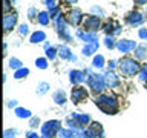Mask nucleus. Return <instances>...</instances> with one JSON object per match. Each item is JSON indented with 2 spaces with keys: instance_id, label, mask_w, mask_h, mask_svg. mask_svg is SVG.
<instances>
[{
  "instance_id": "39",
  "label": "nucleus",
  "mask_w": 147,
  "mask_h": 138,
  "mask_svg": "<svg viewBox=\"0 0 147 138\" xmlns=\"http://www.w3.org/2000/svg\"><path fill=\"white\" fill-rule=\"evenodd\" d=\"M8 106H9V108H14V106H17V101H16V100H11V101L8 103Z\"/></svg>"
},
{
  "instance_id": "6",
  "label": "nucleus",
  "mask_w": 147,
  "mask_h": 138,
  "mask_svg": "<svg viewBox=\"0 0 147 138\" xmlns=\"http://www.w3.org/2000/svg\"><path fill=\"white\" fill-rule=\"evenodd\" d=\"M86 135L89 138H101L103 137V127L100 123H92L89 129L86 131Z\"/></svg>"
},
{
  "instance_id": "27",
  "label": "nucleus",
  "mask_w": 147,
  "mask_h": 138,
  "mask_svg": "<svg viewBox=\"0 0 147 138\" xmlns=\"http://www.w3.org/2000/svg\"><path fill=\"white\" fill-rule=\"evenodd\" d=\"M9 68L11 69H20L22 68V62L18 58H11L9 60Z\"/></svg>"
},
{
  "instance_id": "40",
  "label": "nucleus",
  "mask_w": 147,
  "mask_h": 138,
  "mask_svg": "<svg viewBox=\"0 0 147 138\" xmlns=\"http://www.w3.org/2000/svg\"><path fill=\"white\" fill-rule=\"evenodd\" d=\"M35 124H38V118H32V121H31V126H35Z\"/></svg>"
},
{
  "instance_id": "13",
  "label": "nucleus",
  "mask_w": 147,
  "mask_h": 138,
  "mask_svg": "<svg viewBox=\"0 0 147 138\" xmlns=\"http://www.w3.org/2000/svg\"><path fill=\"white\" fill-rule=\"evenodd\" d=\"M86 80V72L83 71H71V83L77 85V83H83Z\"/></svg>"
},
{
  "instance_id": "41",
  "label": "nucleus",
  "mask_w": 147,
  "mask_h": 138,
  "mask_svg": "<svg viewBox=\"0 0 147 138\" xmlns=\"http://www.w3.org/2000/svg\"><path fill=\"white\" fill-rule=\"evenodd\" d=\"M135 2H136L138 5H144V3H147V0H135Z\"/></svg>"
},
{
  "instance_id": "12",
  "label": "nucleus",
  "mask_w": 147,
  "mask_h": 138,
  "mask_svg": "<svg viewBox=\"0 0 147 138\" xmlns=\"http://www.w3.org/2000/svg\"><path fill=\"white\" fill-rule=\"evenodd\" d=\"M77 37L81 40L87 41V43H94V41H98V39H96V34L95 32H83V31H77Z\"/></svg>"
},
{
  "instance_id": "4",
  "label": "nucleus",
  "mask_w": 147,
  "mask_h": 138,
  "mask_svg": "<svg viewBox=\"0 0 147 138\" xmlns=\"http://www.w3.org/2000/svg\"><path fill=\"white\" fill-rule=\"evenodd\" d=\"M87 83H89V87L92 91L95 92V94H98L104 89L106 86V80L103 75H98V74H92V75L87 78Z\"/></svg>"
},
{
  "instance_id": "21",
  "label": "nucleus",
  "mask_w": 147,
  "mask_h": 138,
  "mask_svg": "<svg viewBox=\"0 0 147 138\" xmlns=\"http://www.w3.org/2000/svg\"><path fill=\"white\" fill-rule=\"evenodd\" d=\"M16 115L18 118H29L31 117V112L28 109H23V108H17L16 109Z\"/></svg>"
},
{
  "instance_id": "16",
  "label": "nucleus",
  "mask_w": 147,
  "mask_h": 138,
  "mask_svg": "<svg viewBox=\"0 0 147 138\" xmlns=\"http://www.w3.org/2000/svg\"><path fill=\"white\" fill-rule=\"evenodd\" d=\"M142 20H144V17H142L140 12H132L130 16L127 17V22L130 23V25H138V23H141Z\"/></svg>"
},
{
  "instance_id": "24",
  "label": "nucleus",
  "mask_w": 147,
  "mask_h": 138,
  "mask_svg": "<svg viewBox=\"0 0 147 138\" xmlns=\"http://www.w3.org/2000/svg\"><path fill=\"white\" fill-rule=\"evenodd\" d=\"M146 51H147V48H146V46H136V57L138 58H146L147 57V52H146Z\"/></svg>"
},
{
  "instance_id": "38",
  "label": "nucleus",
  "mask_w": 147,
  "mask_h": 138,
  "mask_svg": "<svg viewBox=\"0 0 147 138\" xmlns=\"http://www.w3.org/2000/svg\"><path fill=\"white\" fill-rule=\"evenodd\" d=\"M28 138H40V137L37 135L35 132H29V133H28Z\"/></svg>"
},
{
  "instance_id": "26",
  "label": "nucleus",
  "mask_w": 147,
  "mask_h": 138,
  "mask_svg": "<svg viewBox=\"0 0 147 138\" xmlns=\"http://www.w3.org/2000/svg\"><path fill=\"white\" fill-rule=\"evenodd\" d=\"M94 66H95V68H103V66H104V57H103V55H95V58H94Z\"/></svg>"
},
{
  "instance_id": "7",
  "label": "nucleus",
  "mask_w": 147,
  "mask_h": 138,
  "mask_svg": "<svg viewBox=\"0 0 147 138\" xmlns=\"http://www.w3.org/2000/svg\"><path fill=\"white\" fill-rule=\"evenodd\" d=\"M100 25H101L100 18L95 17V16H89V17L84 20V29H86V31H90V32L96 31V29L100 28Z\"/></svg>"
},
{
  "instance_id": "42",
  "label": "nucleus",
  "mask_w": 147,
  "mask_h": 138,
  "mask_svg": "<svg viewBox=\"0 0 147 138\" xmlns=\"http://www.w3.org/2000/svg\"><path fill=\"white\" fill-rule=\"evenodd\" d=\"M67 3H71V5H74V3H77V0H66Z\"/></svg>"
},
{
  "instance_id": "9",
  "label": "nucleus",
  "mask_w": 147,
  "mask_h": 138,
  "mask_svg": "<svg viewBox=\"0 0 147 138\" xmlns=\"http://www.w3.org/2000/svg\"><path fill=\"white\" fill-rule=\"evenodd\" d=\"M117 48L121 51V52H129V51L136 48V43L133 40H119L117 43Z\"/></svg>"
},
{
  "instance_id": "18",
  "label": "nucleus",
  "mask_w": 147,
  "mask_h": 138,
  "mask_svg": "<svg viewBox=\"0 0 147 138\" xmlns=\"http://www.w3.org/2000/svg\"><path fill=\"white\" fill-rule=\"evenodd\" d=\"M96 49H98V41H94V43H89V45H86L84 48H83V54L84 55H92Z\"/></svg>"
},
{
  "instance_id": "1",
  "label": "nucleus",
  "mask_w": 147,
  "mask_h": 138,
  "mask_svg": "<svg viewBox=\"0 0 147 138\" xmlns=\"http://www.w3.org/2000/svg\"><path fill=\"white\" fill-rule=\"evenodd\" d=\"M95 103L106 114H115L118 110V103H117V100H115V98H112V97L100 95V97H96Z\"/></svg>"
},
{
  "instance_id": "33",
  "label": "nucleus",
  "mask_w": 147,
  "mask_h": 138,
  "mask_svg": "<svg viewBox=\"0 0 147 138\" xmlns=\"http://www.w3.org/2000/svg\"><path fill=\"white\" fill-rule=\"evenodd\" d=\"M46 55L49 57V60H54V58H55V49H54V48H48V51H46Z\"/></svg>"
},
{
  "instance_id": "22",
  "label": "nucleus",
  "mask_w": 147,
  "mask_h": 138,
  "mask_svg": "<svg viewBox=\"0 0 147 138\" xmlns=\"http://www.w3.org/2000/svg\"><path fill=\"white\" fill-rule=\"evenodd\" d=\"M49 17H51L49 12H40V14H38V22H40V25H48V23H49Z\"/></svg>"
},
{
  "instance_id": "29",
  "label": "nucleus",
  "mask_w": 147,
  "mask_h": 138,
  "mask_svg": "<svg viewBox=\"0 0 147 138\" xmlns=\"http://www.w3.org/2000/svg\"><path fill=\"white\" fill-rule=\"evenodd\" d=\"M16 135H17L16 129H6L3 133V138H16Z\"/></svg>"
},
{
  "instance_id": "43",
  "label": "nucleus",
  "mask_w": 147,
  "mask_h": 138,
  "mask_svg": "<svg viewBox=\"0 0 147 138\" xmlns=\"http://www.w3.org/2000/svg\"><path fill=\"white\" fill-rule=\"evenodd\" d=\"M78 138H89V137H87V135H80Z\"/></svg>"
},
{
  "instance_id": "34",
  "label": "nucleus",
  "mask_w": 147,
  "mask_h": 138,
  "mask_svg": "<svg viewBox=\"0 0 147 138\" xmlns=\"http://www.w3.org/2000/svg\"><path fill=\"white\" fill-rule=\"evenodd\" d=\"M18 32H20V35H26L28 34V26L26 25H22L20 29H18Z\"/></svg>"
},
{
  "instance_id": "35",
  "label": "nucleus",
  "mask_w": 147,
  "mask_h": 138,
  "mask_svg": "<svg viewBox=\"0 0 147 138\" xmlns=\"http://www.w3.org/2000/svg\"><path fill=\"white\" fill-rule=\"evenodd\" d=\"M138 34H140L141 39H147V29H144V28H142V29H140V32H138Z\"/></svg>"
},
{
  "instance_id": "10",
  "label": "nucleus",
  "mask_w": 147,
  "mask_h": 138,
  "mask_svg": "<svg viewBox=\"0 0 147 138\" xmlns=\"http://www.w3.org/2000/svg\"><path fill=\"white\" fill-rule=\"evenodd\" d=\"M81 18H83V12L80 11V9H72V11L67 14V20L74 26H77L78 23L81 22Z\"/></svg>"
},
{
  "instance_id": "15",
  "label": "nucleus",
  "mask_w": 147,
  "mask_h": 138,
  "mask_svg": "<svg viewBox=\"0 0 147 138\" xmlns=\"http://www.w3.org/2000/svg\"><path fill=\"white\" fill-rule=\"evenodd\" d=\"M58 55L61 58H69V60H74L75 62V55H72L71 54V51H69V48L67 46H60V49H58Z\"/></svg>"
},
{
  "instance_id": "25",
  "label": "nucleus",
  "mask_w": 147,
  "mask_h": 138,
  "mask_svg": "<svg viewBox=\"0 0 147 138\" xmlns=\"http://www.w3.org/2000/svg\"><path fill=\"white\" fill-rule=\"evenodd\" d=\"M58 135H60V138H74V132L67 131V129H60Z\"/></svg>"
},
{
  "instance_id": "36",
  "label": "nucleus",
  "mask_w": 147,
  "mask_h": 138,
  "mask_svg": "<svg viewBox=\"0 0 147 138\" xmlns=\"http://www.w3.org/2000/svg\"><path fill=\"white\" fill-rule=\"evenodd\" d=\"M46 5H48V8H49V9L55 8V6H54V0H46Z\"/></svg>"
},
{
  "instance_id": "44",
  "label": "nucleus",
  "mask_w": 147,
  "mask_h": 138,
  "mask_svg": "<svg viewBox=\"0 0 147 138\" xmlns=\"http://www.w3.org/2000/svg\"><path fill=\"white\" fill-rule=\"evenodd\" d=\"M146 89H147V81H146Z\"/></svg>"
},
{
  "instance_id": "30",
  "label": "nucleus",
  "mask_w": 147,
  "mask_h": 138,
  "mask_svg": "<svg viewBox=\"0 0 147 138\" xmlns=\"http://www.w3.org/2000/svg\"><path fill=\"white\" fill-rule=\"evenodd\" d=\"M35 64H37V68H40V69H46V68H48V62H46V58H37Z\"/></svg>"
},
{
  "instance_id": "37",
  "label": "nucleus",
  "mask_w": 147,
  "mask_h": 138,
  "mask_svg": "<svg viewBox=\"0 0 147 138\" xmlns=\"http://www.w3.org/2000/svg\"><path fill=\"white\" fill-rule=\"evenodd\" d=\"M9 6H11V2L9 0H5V5H3V8H5V11H8Z\"/></svg>"
},
{
  "instance_id": "17",
  "label": "nucleus",
  "mask_w": 147,
  "mask_h": 138,
  "mask_svg": "<svg viewBox=\"0 0 147 138\" xmlns=\"http://www.w3.org/2000/svg\"><path fill=\"white\" fill-rule=\"evenodd\" d=\"M72 118L77 120L78 126H86L87 123H89V115H80V114H72Z\"/></svg>"
},
{
  "instance_id": "23",
  "label": "nucleus",
  "mask_w": 147,
  "mask_h": 138,
  "mask_svg": "<svg viewBox=\"0 0 147 138\" xmlns=\"http://www.w3.org/2000/svg\"><path fill=\"white\" fill-rule=\"evenodd\" d=\"M28 74H29V69H26V68H20V69H17L16 74H14V78H23V77H26Z\"/></svg>"
},
{
  "instance_id": "14",
  "label": "nucleus",
  "mask_w": 147,
  "mask_h": 138,
  "mask_svg": "<svg viewBox=\"0 0 147 138\" xmlns=\"http://www.w3.org/2000/svg\"><path fill=\"white\" fill-rule=\"evenodd\" d=\"M104 80H106V85H107L109 87H115V86H118V83H119L118 77L115 75L113 72H110V71L104 75Z\"/></svg>"
},
{
  "instance_id": "28",
  "label": "nucleus",
  "mask_w": 147,
  "mask_h": 138,
  "mask_svg": "<svg viewBox=\"0 0 147 138\" xmlns=\"http://www.w3.org/2000/svg\"><path fill=\"white\" fill-rule=\"evenodd\" d=\"M48 89H49V83H40L37 86V92L38 94H45V92H48Z\"/></svg>"
},
{
  "instance_id": "20",
  "label": "nucleus",
  "mask_w": 147,
  "mask_h": 138,
  "mask_svg": "<svg viewBox=\"0 0 147 138\" xmlns=\"http://www.w3.org/2000/svg\"><path fill=\"white\" fill-rule=\"evenodd\" d=\"M54 101L57 104H64V103H66V95H64V92L63 91H57V92H55Z\"/></svg>"
},
{
  "instance_id": "11",
  "label": "nucleus",
  "mask_w": 147,
  "mask_h": 138,
  "mask_svg": "<svg viewBox=\"0 0 147 138\" xmlns=\"http://www.w3.org/2000/svg\"><path fill=\"white\" fill-rule=\"evenodd\" d=\"M16 22H17V16L16 14H8V16H5L3 17V28H5V31H11L14 25H16Z\"/></svg>"
},
{
  "instance_id": "19",
  "label": "nucleus",
  "mask_w": 147,
  "mask_h": 138,
  "mask_svg": "<svg viewBox=\"0 0 147 138\" xmlns=\"http://www.w3.org/2000/svg\"><path fill=\"white\" fill-rule=\"evenodd\" d=\"M46 39V34L43 31H37V32H34V34L31 35V41L32 43H40V41H43Z\"/></svg>"
},
{
  "instance_id": "32",
  "label": "nucleus",
  "mask_w": 147,
  "mask_h": 138,
  "mask_svg": "<svg viewBox=\"0 0 147 138\" xmlns=\"http://www.w3.org/2000/svg\"><path fill=\"white\" fill-rule=\"evenodd\" d=\"M104 43H106V46H107V48H110V49H112L113 46H115V41H113V39H112V37H106Z\"/></svg>"
},
{
  "instance_id": "31",
  "label": "nucleus",
  "mask_w": 147,
  "mask_h": 138,
  "mask_svg": "<svg viewBox=\"0 0 147 138\" xmlns=\"http://www.w3.org/2000/svg\"><path fill=\"white\" fill-rule=\"evenodd\" d=\"M140 78H141V80H144V81H147V64H144V66L141 68Z\"/></svg>"
},
{
  "instance_id": "5",
  "label": "nucleus",
  "mask_w": 147,
  "mask_h": 138,
  "mask_svg": "<svg viewBox=\"0 0 147 138\" xmlns=\"http://www.w3.org/2000/svg\"><path fill=\"white\" fill-rule=\"evenodd\" d=\"M55 26H57V31L58 34L63 37L64 40H71V34L67 32V28H66V23H64V18L61 16H57L55 17Z\"/></svg>"
},
{
  "instance_id": "8",
  "label": "nucleus",
  "mask_w": 147,
  "mask_h": 138,
  "mask_svg": "<svg viewBox=\"0 0 147 138\" xmlns=\"http://www.w3.org/2000/svg\"><path fill=\"white\" fill-rule=\"evenodd\" d=\"M84 98H87V91L84 87H81V86L74 87L72 89V101L74 103H80V101H83Z\"/></svg>"
},
{
  "instance_id": "3",
  "label": "nucleus",
  "mask_w": 147,
  "mask_h": 138,
  "mask_svg": "<svg viewBox=\"0 0 147 138\" xmlns=\"http://www.w3.org/2000/svg\"><path fill=\"white\" fill-rule=\"evenodd\" d=\"M60 126H61V123L57 121V120L46 121L41 126V135H43V138H52L57 133V131H60Z\"/></svg>"
},
{
  "instance_id": "2",
  "label": "nucleus",
  "mask_w": 147,
  "mask_h": 138,
  "mask_svg": "<svg viewBox=\"0 0 147 138\" xmlns=\"http://www.w3.org/2000/svg\"><path fill=\"white\" fill-rule=\"evenodd\" d=\"M119 69L126 75H135L140 71V64H138L133 58H123L119 63Z\"/></svg>"
}]
</instances>
